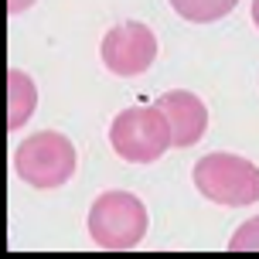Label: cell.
Wrapping results in <instances>:
<instances>
[{
    "instance_id": "6da1fadb",
    "label": "cell",
    "mask_w": 259,
    "mask_h": 259,
    "mask_svg": "<svg viewBox=\"0 0 259 259\" xmlns=\"http://www.w3.org/2000/svg\"><path fill=\"white\" fill-rule=\"evenodd\" d=\"M14 170L31 188H41V191L62 188L75 174V147L62 133L41 130V133L24 137V140L17 143V150H14Z\"/></svg>"
},
{
    "instance_id": "7a4b0ae2",
    "label": "cell",
    "mask_w": 259,
    "mask_h": 259,
    "mask_svg": "<svg viewBox=\"0 0 259 259\" xmlns=\"http://www.w3.org/2000/svg\"><path fill=\"white\" fill-rule=\"evenodd\" d=\"M109 143L130 164H154L167 154V147H174L170 123L164 116V109H157V106L123 109L109 126Z\"/></svg>"
},
{
    "instance_id": "3957f363",
    "label": "cell",
    "mask_w": 259,
    "mask_h": 259,
    "mask_svg": "<svg viewBox=\"0 0 259 259\" xmlns=\"http://www.w3.org/2000/svg\"><path fill=\"white\" fill-rule=\"evenodd\" d=\"M194 188L208 201L242 208L259 201V167L235 154H208L194 164Z\"/></svg>"
},
{
    "instance_id": "277c9868",
    "label": "cell",
    "mask_w": 259,
    "mask_h": 259,
    "mask_svg": "<svg viewBox=\"0 0 259 259\" xmlns=\"http://www.w3.org/2000/svg\"><path fill=\"white\" fill-rule=\"evenodd\" d=\"M89 235L103 249H133L147 235V208L130 191H106L89 208Z\"/></svg>"
},
{
    "instance_id": "5b68a950",
    "label": "cell",
    "mask_w": 259,
    "mask_h": 259,
    "mask_svg": "<svg viewBox=\"0 0 259 259\" xmlns=\"http://www.w3.org/2000/svg\"><path fill=\"white\" fill-rule=\"evenodd\" d=\"M99 55H103V65L113 75H123V78L143 75L157 58V38L147 24L126 21V24H116L106 31Z\"/></svg>"
},
{
    "instance_id": "8992f818",
    "label": "cell",
    "mask_w": 259,
    "mask_h": 259,
    "mask_svg": "<svg viewBox=\"0 0 259 259\" xmlns=\"http://www.w3.org/2000/svg\"><path fill=\"white\" fill-rule=\"evenodd\" d=\"M157 109H164V116L170 123V140H174V147H194V143L205 137L208 109L194 92H188V89L164 92L157 99Z\"/></svg>"
},
{
    "instance_id": "52a82bcc",
    "label": "cell",
    "mask_w": 259,
    "mask_h": 259,
    "mask_svg": "<svg viewBox=\"0 0 259 259\" xmlns=\"http://www.w3.org/2000/svg\"><path fill=\"white\" fill-rule=\"evenodd\" d=\"M34 106H38V89H34L31 75L21 68H11L7 72V133L24 126L34 113Z\"/></svg>"
},
{
    "instance_id": "ba28073f",
    "label": "cell",
    "mask_w": 259,
    "mask_h": 259,
    "mask_svg": "<svg viewBox=\"0 0 259 259\" xmlns=\"http://www.w3.org/2000/svg\"><path fill=\"white\" fill-rule=\"evenodd\" d=\"M235 4H239V0H170V7L181 14L184 21H191V24L219 21V17L235 11Z\"/></svg>"
},
{
    "instance_id": "9c48e42d",
    "label": "cell",
    "mask_w": 259,
    "mask_h": 259,
    "mask_svg": "<svg viewBox=\"0 0 259 259\" xmlns=\"http://www.w3.org/2000/svg\"><path fill=\"white\" fill-rule=\"evenodd\" d=\"M229 252H259V215L249 219V222H242V225L232 232Z\"/></svg>"
},
{
    "instance_id": "30bf717a",
    "label": "cell",
    "mask_w": 259,
    "mask_h": 259,
    "mask_svg": "<svg viewBox=\"0 0 259 259\" xmlns=\"http://www.w3.org/2000/svg\"><path fill=\"white\" fill-rule=\"evenodd\" d=\"M31 4H34V0H7V14H11V17L14 14H24Z\"/></svg>"
},
{
    "instance_id": "8fae6325",
    "label": "cell",
    "mask_w": 259,
    "mask_h": 259,
    "mask_svg": "<svg viewBox=\"0 0 259 259\" xmlns=\"http://www.w3.org/2000/svg\"><path fill=\"white\" fill-rule=\"evenodd\" d=\"M252 21H256V27H259V0H252Z\"/></svg>"
}]
</instances>
